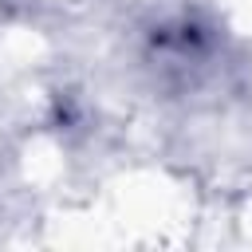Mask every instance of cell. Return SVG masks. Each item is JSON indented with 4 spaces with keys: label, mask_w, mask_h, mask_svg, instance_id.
<instances>
[{
    "label": "cell",
    "mask_w": 252,
    "mask_h": 252,
    "mask_svg": "<svg viewBox=\"0 0 252 252\" xmlns=\"http://www.w3.org/2000/svg\"><path fill=\"white\" fill-rule=\"evenodd\" d=\"M220 51V32L201 12H177L150 28L146 59L154 75L169 87H189L213 71V59Z\"/></svg>",
    "instance_id": "6da1fadb"
}]
</instances>
